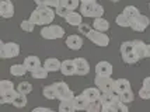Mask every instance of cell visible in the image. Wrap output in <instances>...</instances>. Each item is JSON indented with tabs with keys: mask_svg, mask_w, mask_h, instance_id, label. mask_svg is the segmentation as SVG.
Returning <instances> with one entry per match:
<instances>
[{
	"mask_svg": "<svg viewBox=\"0 0 150 112\" xmlns=\"http://www.w3.org/2000/svg\"><path fill=\"white\" fill-rule=\"evenodd\" d=\"M149 25H150V18L143 15V14H139L136 18L131 20V28L133 31H137V32H143Z\"/></svg>",
	"mask_w": 150,
	"mask_h": 112,
	"instance_id": "ba28073f",
	"label": "cell"
},
{
	"mask_svg": "<svg viewBox=\"0 0 150 112\" xmlns=\"http://www.w3.org/2000/svg\"><path fill=\"white\" fill-rule=\"evenodd\" d=\"M119 99H121L122 102H125V104L132 102V101H133V92H132V90H128V91L119 94Z\"/></svg>",
	"mask_w": 150,
	"mask_h": 112,
	"instance_id": "e575fe53",
	"label": "cell"
},
{
	"mask_svg": "<svg viewBox=\"0 0 150 112\" xmlns=\"http://www.w3.org/2000/svg\"><path fill=\"white\" fill-rule=\"evenodd\" d=\"M133 49H135V52L136 55L142 59L144 58V51H146V44H144L142 39H135L133 41Z\"/></svg>",
	"mask_w": 150,
	"mask_h": 112,
	"instance_id": "cb8c5ba5",
	"label": "cell"
},
{
	"mask_svg": "<svg viewBox=\"0 0 150 112\" xmlns=\"http://www.w3.org/2000/svg\"><path fill=\"white\" fill-rule=\"evenodd\" d=\"M90 30H91V27L88 25V24H84V23H83V24L79 25V31L81 34H84V35H87V32H88Z\"/></svg>",
	"mask_w": 150,
	"mask_h": 112,
	"instance_id": "f35d334b",
	"label": "cell"
},
{
	"mask_svg": "<svg viewBox=\"0 0 150 112\" xmlns=\"http://www.w3.org/2000/svg\"><path fill=\"white\" fill-rule=\"evenodd\" d=\"M63 35H65V30L56 24L44 25V28L41 30V37L45 39H59V38H63Z\"/></svg>",
	"mask_w": 150,
	"mask_h": 112,
	"instance_id": "3957f363",
	"label": "cell"
},
{
	"mask_svg": "<svg viewBox=\"0 0 150 112\" xmlns=\"http://www.w3.org/2000/svg\"><path fill=\"white\" fill-rule=\"evenodd\" d=\"M59 111L60 112H74L76 111L74 104H73V99H63V101H60Z\"/></svg>",
	"mask_w": 150,
	"mask_h": 112,
	"instance_id": "d4e9b609",
	"label": "cell"
},
{
	"mask_svg": "<svg viewBox=\"0 0 150 112\" xmlns=\"http://www.w3.org/2000/svg\"><path fill=\"white\" fill-rule=\"evenodd\" d=\"M55 10L49 6H38L34 10L30 20L33 21L35 25H49L51 23H53L55 18Z\"/></svg>",
	"mask_w": 150,
	"mask_h": 112,
	"instance_id": "6da1fadb",
	"label": "cell"
},
{
	"mask_svg": "<svg viewBox=\"0 0 150 112\" xmlns=\"http://www.w3.org/2000/svg\"><path fill=\"white\" fill-rule=\"evenodd\" d=\"M81 3H91V1H96V0H80Z\"/></svg>",
	"mask_w": 150,
	"mask_h": 112,
	"instance_id": "f6af8a7d",
	"label": "cell"
},
{
	"mask_svg": "<svg viewBox=\"0 0 150 112\" xmlns=\"http://www.w3.org/2000/svg\"><path fill=\"white\" fill-rule=\"evenodd\" d=\"M24 66L27 67V70L28 72H33L34 69H37V67L41 66V60H39L38 56H27L25 59H24Z\"/></svg>",
	"mask_w": 150,
	"mask_h": 112,
	"instance_id": "ac0fdd59",
	"label": "cell"
},
{
	"mask_svg": "<svg viewBox=\"0 0 150 112\" xmlns=\"http://www.w3.org/2000/svg\"><path fill=\"white\" fill-rule=\"evenodd\" d=\"M59 4H60V0H48L46 1V6L52 7V8H56Z\"/></svg>",
	"mask_w": 150,
	"mask_h": 112,
	"instance_id": "ab89813d",
	"label": "cell"
},
{
	"mask_svg": "<svg viewBox=\"0 0 150 112\" xmlns=\"http://www.w3.org/2000/svg\"><path fill=\"white\" fill-rule=\"evenodd\" d=\"M17 91L23 92V94H30V92L33 91V86H31L28 81H23V83H20V84H18V87H17Z\"/></svg>",
	"mask_w": 150,
	"mask_h": 112,
	"instance_id": "1f68e13d",
	"label": "cell"
},
{
	"mask_svg": "<svg viewBox=\"0 0 150 112\" xmlns=\"http://www.w3.org/2000/svg\"><path fill=\"white\" fill-rule=\"evenodd\" d=\"M124 14L129 20H133V18H136L137 15L140 14V11H139V8L135 6H126L124 8Z\"/></svg>",
	"mask_w": 150,
	"mask_h": 112,
	"instance_id": "f1b7e54d",
	"label": "cell"
},
{
	"mask_svg": "<svg viewBox=\"0 0 150 112\" xmlns=\"http://www.w3.org/2000/svg\"><path fill=\"white\" fill-rule=\"evenodd\" d=\"M144 58H150V44L146 45V51H144Z\"/></svg>",
	"mask_w": 150,
	"mask_h": 112,
	"instance_id": "60d3db41",
	"label": "cell"
},
{
	"mask_svg": "<svg viewBox=\"0 0 150 112\" xmlns=\"http://www.w3.org/2000/svg\"><path fill=\"white\" fill-rule=\"evenodd\" d=\"M0 15L3 18H11L14 15V4L10 0H1L0 1Z\"/></svg>",
	"mask_w": 150,
	"mask_h": 112,
	"instance_id": "9c48e42d",
	"label": "cell"
},
{
	"mask_svg": "<svg viewBox=\"0 0 150 112\" xmlns=\"http://www.w3.org/2000/svg\"><path fill=\"white\" fill-rule=\"evenodd\" d=\"M80 13L83 14V17L97 18V17H103V14H104V7L101 6V4H98L97 1L81 3V4H80Z\"/></svg>",
	"mask_w": 150,
	"mask_h": 112,
	"instance_id": "7a4b0ae2",
	"label": "cell"
},
{
	"mask_svg": "<svg viewBox=\"0 0 150 112\" xmlns=\"http://www.w3.org/2000/svg\"><path fill=\"white\" fill-rule=\"evenodd\" d=\"M28 72L27 67L24 66V63H16L10 67V74L11 76H16V77H23L25 73Z\"/></svg>",
	"mask_w": 150,
	"mask_h": 112,
	"instance_id": "7402d4cb",
	"label": "cell"
},
{
	"mask_svg": "<svg viewBox=\"0 0 150 112\" xmlns=\"http://www.w3.org/2000/svg\"><path fill=\"white\" fill-rule=\"evenodd\" d=\"M96 74L100 76H111L112 74V65L107 60H101L96 65Z\"/></svg>",
	"mask_w": 150,
	"mask_h": 112,
	"instance_id": "4fadbf2b",
	"label": "cell"
},
{
	"mask_svg": "<svg viewBox=\"0 0 150 112\" xmlns=\"http://www.w3.org/2000/svg\"><path fill=\"white\" fill-rule=\"evenodd\" d=\"M27 94H23V92H16V97H14L13 99V104L14 106H17V108H24V106L27 105Z\"/></svg>",
	"mask_w": 150,
	"mask_h": 112,
	"instance_id": "603a6c76",
	"label": "cell"
},
{
	"mask_svg": "<svg viewBox=\"0 0 150 112\" xmlns=\"http://www.w3.org/2000/svg\"><path fill=\"white\" fill-rule=\"evenodd\" d=\"M48 73L49 72L45 69V66H39L31 72V76H33V79H46L48 77Z\"/></svg>",
	"mask_w": 150,
	"mask_h": 112,
	"instance_id": "83f0119b",
	"label": "cell"
},
{
	"mask_svg": "<svg viewBox=\"0 0 150 112\" xmlns=\"http://www.w3.org/2000/svg\"><path fill=\"white\" fill-rule=\"evenodd\" d=\"M44 66L48 72H58L60 70V66H62V62L56 58H49V59L45 60V63H44Z\"/></svg>",
	"mask_w": 150,
	"mask_h": 112,
	"instance_id": "ffe728a7",
	"label": "cell"
},
{
	"mask_svg": "<svg viewBox=\"0 0 150 112\" xmlns=\"http://www.w3.org/2000/svg\"><path fill=\"white\" fill-rule=\"evenodd\" d=\"M139 97L142 99H150V88L149 87H142L139 90Z\"/></svg>",
	"mask_w": 150,
	"mask_h": 112,
	"instance_id": "74e56055",
	"label": "cell"
},
{
	"mask_svg": "<svg viewBox=\"0 0 150 112\" xmlns=\"http://www.w3.org/2000/svg\"><path fill=\"white\" fill-rule=\"evenodd\" d=\"M34 27H35V24L31 20H24V21H21V24H20V28L23 31H25V32H33Z\"/></svg>",
	"mask_w": 150,
	"mask_h": 112,
	"instance_id": "d6a6232c",
	"label": "cell"
},
{
	"mask_svg": "<svg viewBox=\"0 0 150 112\" xmlns=\"http://www.w3.org/2000/svg\"><path fill=\"white\" fill-rule=\"evenodd\" d=\"M34 111H35V112H37V111H45V112H51V108H42V106H41V108H35Z\"/></svg>",
	"mask_w": 150,
	"mask_h": 112,
	"instance_id": "ee69618b",
	"label": "cell"
},
{
	"mask_svg": "<svg viewBox=\"0 0 150 112\" xmlns=\"http://www.w3.org/2000/svg\"><path fill=\"white\" fill-rule=\"evenodd\" d=\"M149 8H150V4H149Z\"/></svg>",
	"mask_w": 150,
	"mask_h": 112,
	"instance_id": "7dc6e473",
	"label": "cell"
},
{
	"mask_svg": "<svg viewBox=\"0 0 150 112\" xmlns=\"http://www.w3.org/2000/svg\"><path fill=\"white\" fill-rule=\"evenodd\" d=\"M11 90H14V84L10 80H1V81H0V92L11 91Z\"/></svg>",
	"mask_w": 150,
	"mask_h": 112,
	"instance_id": "d590c367",
	"label": "cell"
},
{
	"mask_svg": "<svg viewBox=\"0 0 150 112\" xmlns=\"http://www.w3.org/2000/svg\"><path fill=\"white\" fill-rule=\"evenodd\" d=\"M42 95L48 99H55L56 98V88H55V84L44 87V88H42Z\"/></svg>",
	"mask_w": 150,
	"mask_h": 112,
	"instance_id": "4316f807",
	"label": "cell"
},
{
	"mask_svg": "<svg viewBox=\"0 0 150 112\" xmlns=\"http://www.w3.org/2000/svg\"><path fill=\"white\" fill-rule=\"evenodd\" d=\"M93 28L94 30H97V31H108L110 30V23L108 20H105L103 17H97V18H94V23H93Z\"/></svg>",
	"mask_w": 150,
	"mask_h": 112,
	"instance_id": "44dd1931",
	"label": "cell"
},
{
	"mask_svg": "<svg viewBox=\"0 0 150 112\" xmlns=\"http://www.w3.org/2000/svg\"><path fill=\"white\" fill-rule=\"evenodd\" d=\"M86 37L91 41L94 45H97V46H103V48H105V46L110 45V37H108L107 34H104L103 31H97V30L91 28V30L87 32Z\"/></svg>",
	"mask_w": 150,
	"mask_h": 112,
	"instance_id": "5b68a950",
	"label": "cell"
},
{
	"mask_svg": "<svg viewBox=\"0 0 150 112\" xmlns=\"http://www.w3.org/2000/svg\"><path fill=\"white\" fill-rule=\"evenodd\" d=\"M60 72L63 76H74L76 74V63L74 59H66L62 62V66H60Z\"/></svg>",
	"mask_w": 150,
	"mask_h": 112,
	"instance_id": "7c38bea8",
	"label": "cell"
},
{
	"mask_svg": "<svg viewBox=\"0 0 150 112\" xmlns=\"http://www.w3.org/2000/svg\"><path fill=\"white\" fill-rule=\"evenodd\" d=\"M60 3L63 4L65 7H67L69 10H76L79 7V3H81L80 0H60Z\"/></svg>",
	"mask_w": 150,
	"mask_h": 112,
	"instance_id": "836d02e7",
	"label": "cell"
},
{
	"mask_svg": "<svg viewBox=\"0 0 150 112\" xmlns=\"http://www.w3.org/2000/svg\"><path fill=\"white\" fill-rule=\"evenodd\" d=\"M73 104H74L76 111H86L87 104H88V99L86 98L83 94H79V95H74V98H73Z\"/></svg>",
	"mask_w": 150,
	"mask_h": 112,
	"instance_id": "d6986e66",
	"label": "cell"
},
{
	"mask_svg": "<svg viewBox=\"0 0 150 112\" xmlns=\"http://www.w3.org/2000/svg\"><path fill=\"white\" fill-rule=\"evenodd\" d=\"M17 90H11V91H3L0 92V102L1 104H7V102H13L14 97H16Z\"/></svg>",
	"mask_w": 150,
	"mask_h": 112,
	"instance_id": "484cf974",
	"label": "cell"
},
{
	"mask_svg": "<svg viewBox=\"0 0 150 112\" xmlns=\"http://www.w3.org/2000/svg\"><path fill=\"white\" fill-rule=\"evenodd\" d=\"M115 23H117L119 27H124V28H128V27H131V20L125 15L124 13L118 14L117 18H115Z\"/></svg>",
	"mask_w": 150,
	"mask_h": 112,
	"instance_id": "f546056e",
	"label": "cell"
},
{
	"mask_svg": "<svg viewBox=\"0 0 150 112\" xmlns=\"http://www.w3.org/2000/svg\"><path fill=\"white\" fill-rule=\"evenodd\" d=\"M0 1H1V0H0Z\"/></svg>",
	"mask_w": 150,
	"mask_h": 112,
	"instance_id": "c3c4849f",
	"label": "cell"
},
{
	"mask_svg": "<svg viewBox=\"0 0 150 112\" xmlns=\"http://www.w3.org/2000/svg\"><path fill=\"white\" fill-rule=\"evenodd\" d=\"M65 44L69 49H72V51H79V49H81V46H83V38H81L80 35L73 34V35H69V37L66 38Z\"/></svg>",
	"mask_w": 150,
	"mask_h": 112,
	"instance_id": "30bf717a",
	"label": "cell"
},
{
	"mask_svg": "<svg viewBox=\"0 0 150 112\" xmlns=\"http://www.w3.org/2000/svg\"><path fill=\"white\" fill-rule=\"evenodd\" d=\"M100 101H101V105H104V104L118 102V101H121V99H119V94H117L115 91H111V92H101Z\"/></svg>",
	"mask_w": 150,
	"mask_h": 112,
	"instance_id": "e0dca14e",
	"label": "cell"
},
{
	"mask_svg": "<svg viewBox=\"0 0 150 112\" xmlns=\"http://www.w3.org/2000/svg\"><path fill=\"white\" fill-rule=\"evenodd\" d=\"M66 23L69 24V25L72 27H79L80 24H83V14L81 13H77V11H70V13L67 14L65 17Z\"/></svg>",
	"mask_w": 150,
	"mask_h": 112,
	"instance_id": "5bb4252c",
	"label": "cell"
},
{
	"mask_svg": "<svg viewBox=\"0 0 150 112\" xmlns=\"http://www.w3.org/2000/svg\"><path fill=\"white\" fill-rule=\"evenodd\" d=\"M74 63H76V74L77 76H86L90 72V65L84 58H76Z\"/></svg>",
	"mask_w": 150,
	"mask_h": 112,
	"instance_id": "8fae6325",
	"label": "cell"
},
{
	"mask_svg": "<svg viewBox=\"0 0 150 112\" xmlns=\"http://www.w3.org/2000/svg\"><path fill=\"white\" fill-rule=\"evenodd\" d=\"M101 109V101L97 99V101H88V104H87V108H86V111L88 112H98Z\"/></svg>",
	"mask_w": 150,
	"mask_h": 112,
	"instance_id": "4dcf8cb0",
	"label": "cell"
},
{
	"mask_svg": "<svg viewBox=\"0 0 150 112\" xmlns=\"http://www.w3.org/2000/svg\"><path fill=\"white\" fill-rule=\"evenodd\" d=\"M143 86L144 87H149V88H150V76H149V77H146V79H143Z\"/></svg>",
	"mask_w": 150,
	"mask_h": 112,
	"instance_id": "b9f144b4",
	"label": "cell"
},
{
	"mask_svg": "<svg viewBox=\"0 0 150 112\" xmlns=\"http://www.w3.org/2000/svg\"><path fill=\"white\" fill-rule=\"evenodd\" d=\"M81 94H83L88 101H97V99H100V97H101V91H100L98 87H87V88L83 90Z\"/></svg>",
	"mask_w": 150,
	"mask_h": 112,
	"instance_id": "9a60e30c",
	"label": "cell"
},
{
	"mask_svg": "<svg viewBox=\"0 0 150 112\" xmlns=\"http://www.w3.org/2000/svg\"><path fill=\"white\" fill-rule=\"evenodd\" d=\"M128 90H131V83L126 79H118L114 81V91L117 94H122Z\"/></svg>",
	"mask_w": 150,
	"mask_h": 112,
	"instance_id": "2e32d148",
	"label": "cell"
},
{
	"mask_svg": "<svg viewBox=\"0 0 150 112\" xmlns=\"http://www.w3.org/2000/svg\"><path fill=\"white\" fill-rule=\"evenodd\" d=\"M110 1H112V3H118L119 0H110Z\"/></svg>",
	"mask_w": 150,
	"mask_h": 112,
	"instance_id": "bcb514c9",
	"label": "cell"
},
{
	"mask_svg": "<svg viewBox=\"0 0 150 112\" xmlns=\"http://www.w3.org/2000/svg\"><path fill=\"white\" fill-rule=\"evenodd\" d=\"M46 1H48V0H35L37 6H46Z\"/></svg>",
	"mask_w": 150,
	"mask_h": 112,
	"instance_id": "7bdbcfd3",
	"label": "cell"
},
{
	"mask_svg": "<svg viewBox=\"0 0 150 112\" xmlns=\"http://www.w3.org/2000/svg\"><path fill=\"white\" fill-rule=\"evenodd\" d=\"M20 55V45L16 42H0V56L1 59H11Z\"/></svg>",
	"mask_w": 150,
	"mask_h": 112,
	"instance_id": "277c9868",
	"label": "cell"
},
{
	"mask_svg": "<svg viewBox=\"0 0 150 112\" xmlns=\"http://www.w3.org/2000/svg\"><path fill=\"white\" fill-rule=\"evenodd\" d=\"M70 11H72V10H69V8H67V7H65L62 3H60V4L55 8V13H56V15H59V17H63V18H65V17L70 13Z\"/></svg>",
	"mask_w": 150,
	"mask_h": 112,
	"instance_id": "8d00e7d4",
	"label": "cell"
},
{
	"mask_svg": "<svg viewBox=\"0 0 150 112\" xmlns=\"http://www.w3.org/2000/svg\"><path fill=\"white\" fill-rule=\"evenodd\" d=\"M55 88H56V99H59V101L74 98L73 91L69 88V86L66 84L65 81H58V83H55Z\"/></svg>",
	"mask_w": 150,
	"mask_h": 112,
	"instance_id": "52a82bcc",
	"label": "cell"
},
{
	"mask_svg": "<svg viewBox=\"0 0 150 112\" xmlns=\"http://www.w3.org/2000/svg\"><path fill=\"white\" fill-rule=\"evenodd\" d=\"M114 81H115V80H112L111 76H100V74H97L96 79H94L96 87H98L101 92L114 91Z\"/></svg>",
	"mask_w": 150,
	"mask_h": 112,
	"instance_id": "8992f818",
	"label": "cell"
}]
</instances>
